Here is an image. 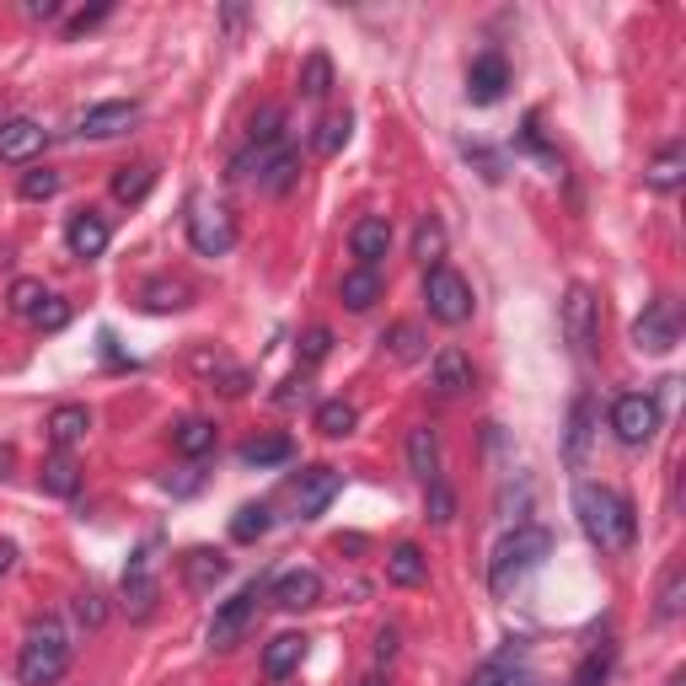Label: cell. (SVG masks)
Segmentation results:
<instances>
[{
  "label": "cell",
  "mask_w": 686,
  "mask_h": 686,
  "mask_svg": "<svg viewBox=\"0 0 686 686\" xmlns=\"http://www.w3.org/2000/svg\"><path fill=\"white\" fill-rule=\"evenodd\" d=\"M574 515L585 525V536L601 547V553H628L639 542V515H633V499L628 493H611L601 483H579L574 488Z\"/></svg>",
  "instance_id": "obj_1"
},
{
  "label": "cell",
  "mask_w": 686,
  "mask_h": 686,
  "mask_svg": "<svg viewBox=\"0 0 686 686\" xmlns=\"http://www.w3.org/2000/svg\"><path fill=\"white\" fill-rule=\"evenodd\" d=\"M553 558V531L547 525H515L510 536H499L493 558H488V585L504 596L515 579H525L531 568H542Z\"/></svg>",
  "instance_id": "obj_2"
},
{
  "label": "cell",
  "mask_w": 686,
  "mask_h": 686,
  "mask_svg": "<svg viewBox=\"0 0 686 686\" xmlns=\"http://www.w3.org/2000/svg\"><path fill=\"white\" fill-rule=\"evenodd\" d=\"M65 671H70V633H65L54 617H43V622L28 628V639H22L17 682L22 686H54Z\"/></svg>",
  "instance_id": "obj_3"
},
{
  "label": "cell",
  "mask_w": 686,
  "mask_h": 686,
  "mask_svg": "<svg viewBox=\"0 0 686 686\" xmlns=\"http://www.w3.org/2000/svg\"><path fill=\"white\" fill-rule=\"evenodd\" d=\"M183 231H188V247L199 258H226L237 247V220H231L226 204H215V199H188Z\"/></svg>",
  "instance_id": "obj_4"
},
{
  "label": "cell",
  "mask_w": 686,
  "mask_h": 686,
  "mask_svg": "<svg viewBox=\"0 0 686 686\" xmlns=\"http://www.w3.org/2000/svg\"><path fill=\"white\" fill-rule=\"evenodd\" d=\"M424 306H429V317L445 327H461L467 317H472V284L461 280L450 263H440V269H424Z\"/></svg>",
  "instance_id": "obj_5"
},
{
  "label": "cell",
  "mask_w": 686,
  "mask_h": 686,
  "mask_svg": "<svg viewBox=\"0 0 686 686\" xmlns=\"http://www.w3.org/2000/svg\"><path fill=\"white\" fill-rule=\"evenodd\" d=\"M564 338L574 355H596V338H601V312H596V295L590 284H568L564 290Z\"/></svg>",
  "instance_id": "obj_6"
},
{
  "label": "cell",
  "mask_w": 686,
  "mask_h": 686,
  "mask_svg": "<svg viewBox=\"0 0 686 686\" xmlns=\"http://www.w3.org/2000/svg\"><path fill=\"white\" fill-rule=\"evenodd\" d=\"M660 398H649V392H628V398H617L611 407V429H617V440L622 445H649L660 435Z\"/></svg>",
  "instance_id": "obj_7"
},
{
  "label": "cell",
  "mask_w": 686,
  "mask_h": 686,
  "mask_svg": "<svg viewBox=\"0 0 686 686\" xmlns=\"http://www.w3.org/2000/svg\"><path fill=\"white\" fill-rule=\"evenodd\" d=\"M676 338H682V312H676V301H649L644 317L633 323V349H644V355H671Z\"/></svg>",
  "instance_id": "obj_8"
},
{
  "label": "cell",
  "mask_w": 686,
  "mask_h": 686,
  "mask_svg": "<svg viewBox=\"0 0 686 686\" xmlns=\"http://www.w3.org/2000/svg\"><path fill=\"white\" fill-rule=\"evenodd\" d=\"M123 611L134 617V622H151L156 617V601H162V585H156V574H151V547H140L134 553V564L123 568Z\"/></svg>",
  "instance_id": "obj_9"
},
{
  "label": "cell",
  "mask_w": 686,
  "mask_h": 686,
  "mask_svg": "<svg viewBox=\"0 0 686 686\" xmlns=\"http://www.w3.org/2000/svg\"><path fill=\"white\" fill-rule=\"evenodd\" d=\"M258 585H247V590H237L231 601L215 606V622H209V649H237V639H242L247 628H252V617H258Z\"/></svg>",
  "instance_id": "obj_10"
},
{
  "label": "cell",
  "mask_w": 686,
  "mask_h": 686,
  "mask_svg": "<svg viewBox=\"0 0 686 686\" xmlns=\"http://www.w3.org/2000/svg\"><path fill=\"white\" fill-rule=\"evenodd\" d=\"M140 123V102H97V108H86L81 119H76V134L81 140H119Z\"/></svg>",
  "instance_id": "obj_11"
},
{
  "label": "cell",
  "mask_w": 686,
  "mask_h": 686,
  "mask_svg": "<svg viewBox=\"0 0 686 686\" xmlns=\"http://www.w3.org/2000/svg\"><path fill=\"white\" fill-rule=\"evenodd\" d=\"M504 91H510V65H504V54H499V48H483V54L472 59V70H467V102L493 108Z\"/></svg>",
  "instance_id": "obj_12"
},
{
  "label": "cell",
  "mask_w": 686,
  "mask_h": 686,
  "mask_svg": "<svg viewBox=\"0 0 686 686\" xmlns=\"http://www.w3.org/2000/svg\"><path fill=\"white\" fill-rule=\"evenodd\" d=\"M108 242H113V226H108L97 209H76V215H70V226H65V247H70V258L91 263V258L108 252Z\"/></svg>",
  "instance_id": "obj_13"
},
{
  "label": "cell",
  "mask_w": 686,
  "mask_h": 686,
  "mask_svg": "<svg viewBox=\"0 0 686 686\" xmlns=\"http://www.w3.org/2000/svg\"><path fill=\"white\" fill-rule=\"evenodd\" d=\"M338 488H344V472H333V467H312V472H301V478H295V504H301V521H317L327 504L338 499Z\"/></svg>",
  "instance_id": "obj_14"
},
{
  "label": "cell",
  "mask_w": 686,
  "mask_h": 686,
  "mask_svg": "<svg viewBox=\"0 0 686 686\" xmlns=\"http://www.w3.org/2000/svg\"><path fill=\"white\" fill-rule=\"evenodd\" d=\"M274 606H284V611H312V606L323 601V574L317 568H290V574H280L274 579Z\"/></svg>",
  "instance_id": "obj_15"
},
{
  "label": "cell",
  "mask_w": 686,
  "mask_h": 686,
  "mask_svg": "<svg viewBox=\"0 0 686 686\" xmlns=\"http://www.w3.org/2000/svg\"><path fill=\"white\" fill-rule=\"evenodd\" d=\"M349 252L360 258V269H381V258L392 252V220H381V215L355 220V231H349Z\"/></svg>",
  "instance_id": "obj_16"
},
{
  "label": "cell",
  "mask_w": 686,
  "mask_h": 686,
  "mask_svg": "<svg viewBox=\"0 0 686 686\" xmlns=\"http://www.w3.org/2000/svg\"><path fill=\"white\" fill-rule=\"evenodd\" d=\"M48 140V129L39 119H6L0 123V162H33Z\"/></svg>",
  "instance_id": "obj_17"
},
{
  "label": "cell",
  "mask_w": 686,
  "mask_h": 686,
  "mask_svg": "<svg viewBox=\"0 0 686 686\" xmlns=\"http://www.w3.org/2000/svg\"><path fill=\"white\" fill-rule=\"evenodd\" d=\"M407 472L424 488L440 483V435H435L429 424H413V429H407Z\"/></svg>",
  "instance_id": "obj_18"
},
{
  "label": "cell",
  "mask_w": 686,
  "mask_h": 686,
  "mask_svg": "<svg viewBox=\"0 0 686 686\" xmlns=\"http://www.w3.org/2000/svg\"><path fill=\"white\" fill-rule=\"evenodd\" d=\"M48 440H54V450H76V445L91 435V407L86 403H59L54 413H48Z\"/></svg>",
  "instance_id": "obj_19"
},
{
  "label": "cell",
  "mask_w": 686,
  "mask_h": 686,
  "mask_svg": "<svg viewBox=\"0 0 686 686\" xmlns=\"http://www.w3.org/2000/svg\"><path fill=\"white\" fill-rule=\"evenodd\" d=\"M429 375H435V386H440L445 398H461V392H472V381H478V370H472V360L456 349V344H445L440 355H435V364H429Z\"/></svg>",
  "instance_id": "obj_20"
},
{
  "label": "cell",
  "mask_w": 686,
  "mask_h": 686,
  "mask_svg": "<svg viewBox=\"0 0 686 686\" xmlns=\"http://www.w3.org/2000/svg\"><path fill=\"white\" fill-rule=\"evenodd\" d=\"M231 574V564L220 558V553H209V547H194V553H183V585L194 590V596H209L220 579Z\"/></svg>",
  "instance_id": "obj_21"
},
{
  "label": "cell",
  "mask_w": 686,
  "mask_h": 686,
  "mask_svg": "<svg viewBox=\"0 0 686 686\" xmlns=\"http://www.w3.org/2000/svg\"><path fill=\"white\" fill-rule=\"evenodd\" d=\"M386 295V280H381V269H349L344 280H338V301L349 306V312H370L375 301Z\"/></svg>",
  "instance_id": "obj_22"
},
{
  "label": "cell",
  "mask_w": 686,
  "mask_h": 686,
  "mask_svg": "<svg viewBox=\"0 0 686 686\" xmlns=\"http://www.w3.org/2000/svg\"><path fill=\"white\" fill-rule=\"evenodd\" d=\"M301 660H306V639H301V633H280V639L263 644V676H269V682H284V676L301 671Z\"/></svg>",
  "instance_id": "obj_23"
},
{
  "label": "cell",
  "mask_w": 686,
  "mask_h": 686,
  "mask_svg": "<svg viewBox=\"0 0 686 686\" xmlns=\"http://www.w3.org/2000/svg\"><path fill=\"white\" fill-rule=\"evenodd\" d=\"M590 435H596V403H590V398H574V407H568V440H564L568 467H585Z\"/></svg>",
  "instance_id": "obj_24"
},
{
  "label": "cell",
  "mask_w": 686,
  "mask_h": 686,
  "mask_svg": "<svg viewBox=\"0 0 686 686\" xmlns=\"http://www.w3.org/2000/svg\"><path fill=\"white\" fill-rule=\"evenodd\" d=\"M39 488L43 493H54V499H76V488H81V467L70 461V450H54V456L43 461Z\"/></svg>",
  "instance_id": "obj_25"
},
{
  "label": "cell",
  "mask_w": 686,
  "mask_h": 686,
  "mask_svg": "<svg viewBox=\"0 0 686 686\" xmlns=\"http://www.w3.org/2000/svg\"><path fill=\"white\" fill-rule=\"evenodd\" d=\"M386 579H392V585H403V590H413V585H424V579H429V558H424L413 542H398V547L386 553Z\"/></svg>",
  "instance_id": "obj_26"
},
{
  "label": "cell",
  "mask_w": 686,
  "mask_h": 686,
  "mask_svg": "<svg viewBox=\"0 0 686 686\" xmlns=\"http://www.w3.org/2000/svg\"><path fill=\"white\" fill-rule=\"evenodd\" d=\"M682 177H686V151H682V145H665V151L649 162V172H644V183L654 188V194H676V188H682Z\"/></svg>",
  "instance_id": "obj_27"
},
{
  "label": "cell",
  "mask_w": 686,
  "mask_h": 686,
  "mask_svg": "<svg viewBox=\"0 0 686 686\" xmlns=\"http://www.w3.org/2000/svg\"><path fill=\"white\" fill-rule=\"evenodd\" d=\"M295 177H301V156H295L290 145H280V151H274V162L258 172V188L280 199V194H290V188H295Z\"/></svg>",
  "instance_id": "obj_28"
},
{
  "label": "cell",
  "mask_w": 686,
  "mask_h": 686,
  "mask_svg": "<svg viewBox=\"0 0 686 686\" xmlns=\"http://www.w3.org/2000/svg\"><path fill=\"white\" fill-rule=\"evenodd\" d=\"M194 370H204V375H220V392H226V398H242L247 386H252L242 364H231L226 355H209V349H194Z\"/></svg>",
  "instance_id": "obj_29"
},
{
  "label": "cell",
  "mask_w": 686,
  "mask_h": 686,
  "mask_svg": "<svg viewBox=\"0 0 686 686\" xmlns=\"http://www.w3.org/2000/svg\"><path fill=\"white\" fill-rule=\"evenodd\" d=\"M295 456V440L290 435H252L242 445V467H280Z\"/></svg>",
  "instance_id": "obj_30"
},
{
  "label": "cell",
  "mask_w": 686,
  "mask_h": 686,
  "mask_svg": "<svg viewBox=\"0 0 686 686\" xmlns=\"http://www.w3.org/2000/svg\"><path fill=\"white\" fill-rule=\"evenodd\" d=\"M151 188H156V166H151V162L119 166V172H113V199H119V204H140Z\"/></svg>",
  "instance_id": "obj_31"
},
{
  "label": "cell",
  "mask_w": 686,
  "mask_h": 686,
  "mask_svg": "<svg viewBox=\"0 0 686 686\" xmlns=\"http://www.w3.org/2000/svg\"><path fill=\"white\" fill-rule=\"evenodd\" d=\"M172 445H177L188 461H199V456L215 450V424H209V418H183V424L172 429Z\"/></svg>",
  "instance_id": "obj_32"
},
{
  "label": "cell",
  "mask_w": 686,
  "mask_h": 686,
  "mask_svg": "<svg viewBox=\"0 0 686 686\" xmlns=\"http://www.w3.org/2000/svg\"><path fill=\"white\" fill-rule=\"evenodd\" d=\"M413 258H418L424 269H440L445 263V226L435 220V215L418 220V231H413Z\"/></svg>",
  "instance_id": "obj_33"
},
{
  "label": "cell",
  "mask_w": 686,
  "mask_h": 686,
  "mask_svg": "<svg viewBox=\"0 0 686 686\" xmlns=\"http://www.w3.org/2000/svg\"><path fill=\"white\" fill-rule=\"evenodd\" d=\"M355 424H360V413H355V403H344V398H327V403L317 407V429H323L327 440L355 435Z\"/></svg>",
  "instance_id": "obj_34"
},
{
  "label": "cell",
  "mask_w": 686,
  "mask_h": 686,
  "mask_svg": "<svg viewBox=\"0 0 686 686\" xmlns=\"http://www.w3.org/2000/svg\"><path fill=\"white\" fill-rule=\"evenodd\" d=\"M381 344H386V355H392L398 364L424 360V333H418L413 323H398L392 333H386V338H381Z\"/></svg>",
  "instance_id": "obj_35"
},
{
  "label": "cell",
  "mask_w": 686,
  "mask_h": 686,
  "mask_svg": "<svg viewBox=\"0 0 686 686\" xmlns=\"http://www.w3.org/2000/svg\"><path fill=\"white\" fill-rule=\"evenodd\" d=\"M327 91H333V59L327 54H306V65H301V97L323 102Z\"/></svg>",
  "instance_id": "obj_36"
},
{
  "label": "cell",
  "mask_w": 686,
  "mask_h": 686,
  "mask_svg": "<svg viewBox=\"0 0 686 686\" xmlns=\"http://www.w3.org/2000/svg\"><path fill=\"white\" fill-rule=\"evenodd\" d=\"M140 301H145V312H156V317H162V312H177V306H188V284H177V280H151Z\"/></svg>",
  "instance_id": "obj_37"
},
{
  "label": "cell",
  "mask_w": 686,
  "mask_h": 686,
  "mask_svg": "<svg viewBox=\"0 0 686 686\" xmlns=\"http://www.w3.org/2000/svg\"><path fill=\"white\" fill-rule=\"evenodd\" d=\"M17 194H22L28 204L54 199V194H59V172H54V166H28V172H22V183H17Z\"/></svg>",
  "instance_id": "obj_38"
},
{
  "label": "cell",
  "mask_w": 686,
  "mask_h": 686,
  "mask_svg": "<svg viewBox=\"0 0 686 686\" xmlns=\"http://www.w3.org/2000/svg\"><path fill=\"white\" fill-rule=\"evenodd\" d=\"M269 525H274L269 504H242V510L231 515V536H237V542H258V536H269Z\"/></svg>",
  "instance_id": "obj_39"
},
{
  "label": "cell",
  "mask_w": 686,
  "mask_h": 686,
  "mask_svg": "<svg viewBox=\"0 0 686 686\" xmlns=\"http://www.w3.org/2000/svg\"><path fill=\"white\" fill-rule=\"evenodd\" d=\"M654 611H660V617H682V611H686V568L682 564L665 568V585H660V601H654Z\"/></svg>",
  "instance_id": "obj_40"
},
{
  "label": "cell",
  "mask_w": 686,
  "mask_h": 686,
  "mask_svg": "<svg viewBox=\"0 0 686 686\" xmlns=\"http://www.w3.org/2000/svg\"><path fill=\"white\" fill-rule=\"evenodd\" d=\"M525 682H531V676H525L521 665H515V660L504 654V660H488V665H483V671H478V676H472L467 686H525Z\"/></svg>",
  "instance_id": "obj_41"
},
{
  "label": "cell",
  "mask_w": 686,
  "mask_h": 686,
  "mask_svg": "<svg viewBox=\"0 0 686 686\" xmlns=\"http://www.w3.org/2000/svg\"><path fill=\"white\" fill-rule=\"evenodd\" d=\"M349 129H355V123H349V113L323 119V123H317V151H323V156H338V151L349 145Z\"/></svg>",
  "instance_id": "obj_42"
},
{
  "label": "cell",
  "mask_w": 686,
  "mask_h": 686,
  "mask_svg": "<svg viewBox=\"0 0 686 686\" xmlns=\"http://www.w3.org/2000/svg\"><path fill=\"white\" fill-rule=\"evenodd\" d=\"M65 323H70V301L65 295H43V306L33 312V327L39 333H59Z\"/></svg>",
  "instance_id": "obj_43"
},
{
  "label": "cell",
  "mask_w": 686,
  "mask_h": 686,
  "mask_svg": "<svg viewBox=\"0 0 686 686\" xmlns=\"http://www.w3.org/2000/svg\"><path fill=\"white\" fill-rule=\"evenodd\" d=\"M43 295H48V290H43L39 280H17V284H11V312H22V317H33V312H39V306H43Z\"/></svg>",
  "instance_id": "obj_44"
},
{
  "label": "cell",
  "mask_w": 686,
  "mask_h": 686,
  "mask_svg": "<svg viewBox=\"0 0 686 686\" xmlns=\"http://www.w3.org/2000/svg\"><path fill=\"white\" fill-rule=\"evenodd\" d=\"M424 515H429L435 525H450L456 521V493H450L445 483H429V504H424Z\"/></svg>",
  "instance_id": "obj_45"
},
{
  "label": "cell",
  "mask_w": 686,
  "mask_h": 686,
  "mask_svg": "<svg viewBox=\"0 0 686 686\" xmlns=\"http://www.w3.org/2000/svg\"><path fill=\"white\" fill-rule=\"evenodd\" d=\"M280 123H284L280 108H263V113L252 119V145H280Z\"/></svg>",
  "instance_id": "obj_46"
},
{
  "label": "cell",
  "mask_w": 686,
  "mask_h": 686,
  "mask_svg": "<svg viewBox=\"0 0 686 686\" xmlns=\"http://www.w3.org/2000/svg\"><path fill=\"white\" fill-rule=\"evenodd\" d=\"M327 349H333V333H327V327H312V333L301 338V364L327 360Z\"/></svg>",
  "instance_id": "obj_47"
},
{
  "label": "cell",
  "mask_w": 686,
  "mask_h": 686,
  "mask_svg": "<svg viewBox=\"0 0 686 686\" xmlns=\"http://www.w3.org/2000/svg\"><path fill=\"white\" fill-rule=\"evenodd\" d=\"M606 665H611V649H601V654H590L585 665H579V676H574V686H596L606 676Z\"/></svg>",
  "instance_id": "obj_48"
},
{
  "label": "cell",
  "mask_w": 686,
  "mask_h": 686,
  "mask_svg": "<svg viewBox=\"0 0 686 686\" xmlns=\"http://www.w3.org/2000/svg\"><path fill=\"white\" fill-rule=\"evenodd\" d=\"M76 617H81L86 628H102V617H108V606H102V596H76Z\"/></svg>",
  "instance_id": "obj_49"
},
{
  "label": "cell",
  "mask_w": 686,
  "mask_h": 686,
  "mask_svg": "<svg viewBox=\"0 0 686 686\" xmlns=\"http://www.w3.org/2000/svg\"><path fill=\"white\" fill-rule=\"evenodd\" d=\"M108 11H113V6H91V11H81V17L70 22V39H81L86 28H97V22H108Z\"/></svg>",
  "instance_id": "obj_50"
},
{
  "label": "cell",
  "mask_w": 686,
  "mask_h": 686,
  "mask_svg": "<svg viewBox=\"0 0 686 686\" xmlns=\"http://www.w3.org/2000/svg\"><path fill=\"white\" fill-rule=\"evenodd\" d=\"M59 11H65L59 0H28V17H33V22H54Z\"/></svg>",
  "instance_id": "obj_51"
},
{
  "label": "cell",
  "mask_w": 686,
  "mask_h": 686,
  "mask_svg": "<svg viewBox=\"0 0 686 686\" xmlns=\"http://www.w3.org/2000/svg\"><path fill=\"white\" fill-rule=\"evenodd\" d=\"M392 654H398V628H381V633H375V660L386 665Z\"/></svg>",
  "instance_id": "obj_52"
},
{
  "label": "cell",
  "mask_w": 686,
  "mask_h": 686,
  "mask_svg": "<svg viewBox=\"0 0 686 686\" xmlns=\"http://www.w3.org/2000/svg\"><path fill=\"white\" fill-rule=\"evenodd\" d=\"M242 22H247V6H226V11H220V28H226V33H237Z\"/></svg>",
  "instance_id": "obj_53"
},
{
  "label": "cell",
  "mask_w": 686,
  "mask_h": 686,
  "mask_svg": "<svg viewBox=\"0 0 686 686\" xmlns=\"http://www.w3.org/2000/svg\"><path fill=\"white\" fill-rule=\"evenodd\" d=\"M11 568H17V547H11V542H0V579H6Z\"/></svg>",
  "instance_id": "obj_54"
},
{
  "label": "cell",
  "mask_w": 686,
  "mask_h": 686,
  "mask_svg": "<svg viewBox=\"0 0 686 686\" xmlns=\"http://www.w3.org/2000/svg\"><path fill=\"white\" fill-rule=\"evenodd\" d=\"M301 392H306V386H301V375H295V381H284V392H280V403H284V407H290V403H295V398H301Z\"/></svg>",
  "instance_id": "obj_55"
},
{
  "label": "cell",
  "mask_w": 686,
  "mask_h": 686,
  "mask_svg": "<svg viewBox=\"0 0 686 686\" xmlns=\"http://www.w3.org/2000/svg\"><path fill=\"white\" fill-rule=\"evenodd\" d=\"M11 461H17V450H11V445H0V478L11 472Z\"/></svg>",
  "instance_id": "obj_56"
},
{
  "label": "cell",
  "mask_w": 686,
  "mask_h": 686,
  "mask_svg": "<svg viewBox=\"0 0 686 686\" xmlns=\"http://www.w3.org/2000/svg\"><path fill=\"white\" fill-rule=\"evenodd\" d=\"M355 686H386V682H381V676H364V682H355Z\"/></svg>",
  "instance_id": "obj_57"
}]
</instances>
